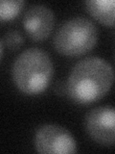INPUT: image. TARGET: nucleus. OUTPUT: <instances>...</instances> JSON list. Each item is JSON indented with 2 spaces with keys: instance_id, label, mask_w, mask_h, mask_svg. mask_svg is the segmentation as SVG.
Wrapping results in <instances>:
<instances>
[{
  "instance_id": "nucleus-8",
  "label": "nucleus",
  "mask_w": 115,
  "mask_h": 154,
  "mask_svg": "<svg viewBox=\"0 0 115 154\" xmlns=\"http://www.w3.org/2000/svg\"><path fill=\"white\" fill-rule=\"evenodd\" d=\"M24 5H25V2L22 0H16V1L2 0L0 2V18L1 20H11L17 17Z\"/></svg>"
},
{
  "instance_id": "nucleus-6",
  "label": "nucleus",
  "mask_w": 115,
  "mask_h": 154,
  "mask_svg": "<svg viewBox=\"0 0 115 154\" xmlns=\"http://www.w3.org/2000/svg\"><path fill=\"white\" fill-rule=\"evenodd\" d=\"M22 24L33 41H44L55 26V14L44 5H33L24 13Z\"/></svg>"
},
{
  "instance_id": "nucleus-9",
  "label": "nucleus",
  "mask_w": 115,
  "mask_h": 154,
  "mask_svg": "<svg viewBox=\"0 0 115 154\" xmlns=\"http://www.w3.org/2000/svg\"><path fill=\"white\" fill-rule=\"evenodd\" d=\"M1 42L4 43V45H6L10 49L16 50L20 48L24 43V38L18 31L11 30L5 34Z\"/></svg>"
},
{
  "instance_id": "nucleus-1",
  "label": "nucleus",
  "mask_w": 115,
  "mask_h": 154,
  "mask_svg": "<svg viewBox=\"0 0 115 154\" xmlns=\"http://www.w3.org/2000/svg\"><path fill=\"white\" fill-rule=\"evenodd\" d=\"M114 80V72L108 62L100 57L81 60L71 69L66 81V94L78 104L97 102L107 94Z\"/></svg>"
},
{
  "instance_id": "nucleus-2",
  "label": "nucleus",
  "mask_w": 115,
  "mask_h": 154,
  "mask_svg": "<svg viewBox=\"0 0 115 154\" xmlns=\"http://www.w3.org/2000/svg\"><path fill=\"white\" fill-rule=\"evenodd\" d=\"M54 66L48 53L32 47L20 53L12 66L13 83L21 93L28 95L40 94L49 86Z\"/></svg>"
},
{
  "instance_id": "nucleus-3",
  "label": "nucleus",
  "mask_w": 115,
  "mask_h": 154,
  "mask_svg": "<svg viewBox=\"0 0 115 154\" xmlns=\"http://www.w3.org/2000/svg\"><path fill=\"white\" fill-rule=\"evenodd\" d=\"M98 41V31L90 19L77 17L64 21L58 29L53 43L61 55L79 57L92 50Z\"/></svg>"
},
{
  "instance_id": "nucleus-4",
  "label": "nucleus",
  "mask_w": 115,
  "mask_h": 154,
  "mask_svg": "<svg viewBox=\"0 0 115 154\" xmlns=\"http://www.w3.org/2000/svg\"><path fill=\"white\" fill-rule=\"evenodd\" d=\"M85 130L89 137L102 146L115 144V108L99 106L91 109L84 119Z\"/></svg>"
},
{
  "instance_id": "nucleus-5",
  "label": "nucleus",
  "mask_w": 115,
  "mask_h": 154,
  "mask_svg": "<svg viewBox=\"0 0 115 154\" xmlns=\"http://www.w3.org/2000/svg\"><path fill=\"white\" fill-rule=\"evenodd\" d=\"M35 147L38 153H75L77 143L67 129L56 124L41 126L35 135Z\"/></svg>"
},
{
  "instance_id": "nucleus-7",
  "label": "nucleus",
  "mask_w": 115,
  "mask_h": 154,
  "mask_svg": "<svg viewBox=\"0 0 115 154\" xmlns=\"http://www.w3.org/2000/svg\"><path fill=\"white\" fill-rule=\"evenodd\" d=\"M85 7L96 20L107 26H115V0H89Z\"/></svg>"
}]
</instances>
